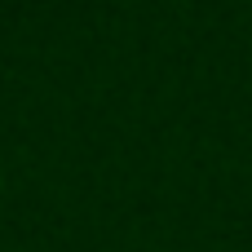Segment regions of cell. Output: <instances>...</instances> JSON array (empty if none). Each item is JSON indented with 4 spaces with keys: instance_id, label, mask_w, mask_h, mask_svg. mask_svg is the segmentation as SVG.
<instances>
[]
</instances>
